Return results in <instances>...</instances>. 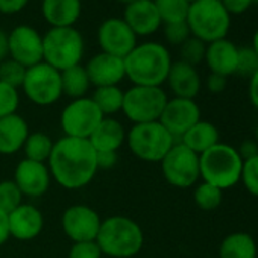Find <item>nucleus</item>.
Wrapping results in <instances>:
<instances>
[{
  "instance_id": "obj_1",
  "label": "nucleus",
  "mask_w": 258,
  "mask_h": 258,
  "mask_svg": "<svg viewBox=\"0 0 258 258\" xmlns=\"http://www.w3.org/2000/svg\"><path fill=\"white\" fill-rule=\"evenodd\" d=\"M47 167L52 179L66 190L87 187L99 172L96 151L90 142L66 136L55 142Z\"/></svg>"
},
{
  "instance_id": "obj_2",
  "label": "nucleus",
  "mask_w": 258,
  "mask_h": 258,
  "mask_svg": "<svg viewBox=\"0 0 258 258\" xmlns=\"http://www.w3.org/2000/svg\"><path fill=\"white\" fill-rule=\"evenodd\" d=\"M123 61L126 78L133 85L145 87H161L173 62L169 49L157 41L137 44Z\"/></svg>"
},
{
  "instance_id": "obj_3",
  "label": "nucleus",
  "mask_w": 258,
  "mask_h": 258,
  "mask_svg": "<svg viewBox=\"0 0 258 258\" xmlns=\"http://www.w3.org/2000/svg\"><path fill=\"white\" fill-rule=\"evenodd\" d=\"M96 243L106 256L133 258L142 250L145 234L134 219L115 214L102 219Z\"/></svg>"
},
{
  "instance_id": "obj_4",
  "label": "nucleus",
  "mask_w": 258,
  "mask_h": 258,
  "mask_svg": "<svg viewBox=\"0 0 258 258\" xmlns=\"http://www.w3.org/2000/svg\"><path fill=\"white\" fill-rule=\"evenodd\" d=\"M243 160L237 148L217 143L199 155L201 179L220 190L232 188L240 182Z\"/></svg>"
},
{
  "instance_id": "obj_5",
  "label": "nucleus",
  "mask_w": 258,
  "mask_h": 258,
  "mask_svg": "<svg viewBox=\"0 0 258 258\" xmlns=\"http://www.w3.org/2000/svg\"><path fill=\"white\" fill-rule=\"evenodd\" d=\"M185 22L191 37L205 44L226 38L231 28V16L220 0H198L191 4Z\"/></svg>"
},
{
  "instance_id": "obj_6",
  "label": "nucleus",
  "mask_w": 258,
  "mask_h": 258,
  "mask_svg": "<svg viewBox=\"0 0 258 258\" xmlns=\"http://www.w3.org/2000/svg\"><path fill=\"white\" fill-rule=\"evenodd\" d=\"M175 143V137L160 121L133 124L126 134L129 151L145 163H161Z\"/></svg>"
},
{
  "instance_id": "obj_7",
  "label": "nucleus",
  "mask_w": 258,
  "mask_h": 258,
  "mask_svg": "<svg viewBox=\"0 0 258 258\" xmlns=\"http://www.w3.org/2000/svg\"><path fill=\"white\" fill-rule=\"evenodd\" d=\"M84 50V38L75 28H50L43 35V62L58 72L79 66Z\"/></svg>"
},
{
  "instance_id": "obj_8",
  "label": "nucleus",
  "mask_w": 258,
  "mask_h": 258,
  "mask_svg": "<svg viewBox=\"0 0 258 258\" xmlns=\"http://www.w3.org/2000/svg\"><path fill=\"white\" fill-rule=\"evenodd\" d=\"M167 100V93L161 87L133 85L123 94L121 112L134 124L160 121Z\"/></svg>"
},
{
  "instance_id": "obj_9",
  "label": "nucleus",
  "mask_w": 258,
  "mask_h": 258,
  "mask_svg": "<svg viewBox=\"0 0 258 258\" xmlns=\"http://www.w3.org/2000/svg\"><path fill=\"white\" fill-rule=\"evenodd\" d=\"M22 90L34 105L50 106L62 97L61 72L46 62L32 66L26 70Z\"/></svg>"
},
{
  "instance_id": "obj_10",
  "label": "nucleus",
  "mask_w": 258,
  "mask_h": 258,
  "mask_svg": "<svg viewBox=\"0 0 258 258\" xmlns=\"http://www.w3.org/2000/svg\"><path fill=\"white\" fill-rule=\"evenodd\" d=\"M103 120V114L96 106L91 97L70 100L59 117L61 129L66 137L88 140L94 129Z\"/></svg>"
},
{
  "instance_id": "obj_11",
  "label": "nucleus",
  "mask_w": 258,
  "mask_h": 258,
  "mask_svg": "<svg viewBox=\"0 0 258 258\" xmlns=\"http://www.w3.org/2000/svg\"><path fill=\"white\" fill-rule=\"evenodd\" d=\"M161 172L164 179L176 188H190L199 179V155L176 142L161 160Z\"/></svg>"
},
{
  "instance_id": "obj_12",
  "label": "nucleus",
  "mask_w": 258,
  "mask_h": 258,
  "mask_svg": "<svg viewBox=\"0 0 258 258\" xmlns=\"http://www.w3.org/2000/svg\"><path fill=\"white\" fill-rule=\"evenodd\" d=\"M102 217L85 204H75L66 208L61 217V226L66 235L73 241H93L97 237Z\"/></svg>"
},
{
  "instance_id": "obj_13",
  "label": "nucleus",
  "mask_w": 258,
  "mask_h": 258,
  "mask_svg": "<svg viewBox=\"0 0 258 258\" xmlns=\"http://www.w3.org/2000/svg\"><path fill=\"white\" fill-rule=\"evenodd\" d=\"M8 56L26 69L43 62V35L28 25L16 26L8 34Z\"/></svg>"
},
{
  "instance_id": "obj_14",
  "label": "nucleus",
  "mask_w": 258,
  "mask_h": 258,
  "mask_svg": "<svg viewBox=\"0 0 258 258\" xmlns=\"http://www.w3.org/2000/svg\"><path fill=\"white\" fill-rule=\"evenodd\" d=\"M97 43L103 53L124 58L139 43L137 35L123 19L111 17L102 22L97 29Z\"/></svg>"
},
{
  "instance_id": "obj_15",
  "label": "nucleus",
  "mask_w": 258,
  "mask_h": 258,
  "mask_svg": "<svg viewBox=\"0 0 258 258\" xmlns=\"http://www.w3.org/2000/svg\"><path fill=\"white\" fill-rule=\"evenodd\" d=\"M201 120V108L195 99L172 97L167 100L160 123L178 142L188 129Z\"/></svg>"
},
{
  "instance_id": "obj_16",
  "label": "nucleus",
  "mask_w": 258,
  "mask_h": 258,
  "mask_svg": "<svg viewBox=\"0 0 258 258\" xmlns=\"http://www.w3.org/2000/svg\"><path fill=\"white\" fill-rule=\"evenodd\" d=\"M13 181L17 184L23 196L35 199L47 193L52 182V175L47 163H38L25 158L16 166Z\"/></svg>"
},
{
  "instance_id": "obj_17",
  "label": "nucleus",
  "mask_w": 258,
  "mask_h": 258,
  "mask_svg": "<svg viewBox=\"0 0 258 258\" xmlns=\"http://www.w3.org/2000/svg\"><path fill=\"white\" fill-rule=\"evenodd\" d=\"M44 228V216L34 205L23 202L8 214L10 237L19 241H31L37 238Z\"/></svg>"
},
{
  "instance_id": "obj_18",
  "label": "nucleus",
  "mask_w": 258,
  "mask_h": 258,
  "mask_svg": "<svg viewBox=\"0 0 258 258\" xmlns=\"http://www.w3.org/2000/svg\"><path fill=\"white\" fill-rule=\"evenodd\" d=\"M88 75V79L93 87H109L118 85L124 78V61L123 58L109 55V53H96L84 66Z\"/></svg>"
},
{
  "instance_id": "obj_19",
  "label": "nucleus",
  "mask_w": 258,
  "mask_h": 258,
  "mask_svg": "<svg viewBox=\"0 0 258 258\" xmlns=\"http://www.w3.org/2000/svg\"><path fill=\"white\" fill-rule=\"evenodd\" d=\"M123 20L137 37L152 35L163 25L154 0H136L126 5Z\"/></svg>"
},
{
  "instance_id": "obj_20",
  "label": "nucleus",
  "mask_w": 258,
  "mask_h": 258,
  "mask_svg": "<svg viewBox=\"0 0 258 258\" xmlns=\"http://www.w3.org/2000/svg\"><path fill=\"white\" fill-rule=\"evenodd\" d=\"M204 62L210 73L222 75L225 78L235 75L238 62V47L228 38H222L207 44Z\"/></svg>"
},
{
  "instance_id": "obj_21",
  "label": "nucleus",
  "mask_w": 258,
  "mask_h": 258,
  "mask_svg": "<svg viewBox=\"0 0 258 258\" xmlns=\"http://www.w3.org/2000/svg\"><path fill=\"white\" fill-rule=\"evenodd\" d=\"M166 82L173 93V97L182 99H195L202 87L201 75L196 67L182 61L172 62Z\"/></svg>"
},
{
  "instance_id": "obj_22",
  "label": "nucleus",
  "mask_w": 258,
  "mask_h": 258,
  "mask_svg": "<svg viewBox=\"0 0 258 258\" xmlns=\"http://www.w3.org/2000/svg\"><path fill=\"white\" fill-rule=\"evenodd\" d=\"M29 136V124L20 114L0 118V155H14L23 149Z\"/></svg>"
},
{
  "instance_id": "obj_23",
  "label": "nucleus",
  "mask_w": 258,
  "mask_h": 258,
  "mask_svg": "<svg viewBox=\"0 0 258 258\" xmlns=\"http://www.w3.org/2000/svg\"><path fill=\"white\" fill-rule=\"evenodd\" d=\"M126 129L121 121L114 117H103L88 142L96 152H118L126 143Z\"/></svg>"
},
{
  "instance_id": "obj_24",
  "label": "nucleus",
  "mask_w": 258,
  "mask_h": 258,
  "mask_svg": "<svg viewBox=\"0 0 258 258\" xmlns=\"http://www.w3.org/2000/svg\"><path fill=\"white\" fill-rule=\"evenodd\" d=\"M82 11L81 0H43L41 14L52 28H73Z\"/></svg>"
},
{
  "instance_id": "obj_25",
  "label": "nucleus",
  "mask_w": 258,
  "mask_h": 258,
  "mask_svg": "<svg viewBox=\"0 0 258 258\" xmlns=\"http://www.w3.org/2000/svg\"><path fill=\"white\" fill-rule=\"evenodd\" d=\"M219 139H220L219 129L214 126V123L201 118L178 142H181L184 146H187L195 154L201 155L205 151H208L210 148H213L214 145H217L220 142Z\"/></svg>"
},
{
  "instance_id": "obj_26",
  "label": "nucleus",
  "mask_w": 258,
  "mask_h": 258,
  "mask_svg": "<svg viewBox=\"0 0 258 258\" xmlns=\"http://www.w3.org/2000/svg\"><path fill=\"white\" fill-rule=\"evenodd\" d=\"M258 249L253 237L247 232L228 234L219 247V258H256Z\"/></svg>"
},
{
  "instance_id": "obj_27",
  "label": "nucleus",
  "mask_w": 258,
  "mask_h": 258,
  "mask_svg": "<svg viewBox=\"0 0 258 258\" xmlns=\"http://www.w3.org/2000/svg\"><path fill=\"white\" fill-rule=\"evenodd\" d=\"M61 85H62V94L73 100V99L85 97L91 87V82L88 79L85 67L79 64L61 72Z\"/></svg>"
},
{
  "instance_id": "obj_28",
  "label": "nucleus",
  "mask_w": 258,
  "mask_h": 258,
  "mask_svg": "<svg viewBox=\"0 0 258 258\" xmlns=\"http://www.w3.org/2000/svg\"><path fill=\"white\" fill-rule=\"evenodd\" d=\"M123 94L124 91L118 85L109 87H97L93 91V102L100 109L103 117H112L114 114L121 111L123 106Z\"/></svg>"
},
{
  "instance_id": "obj_29",
  "label": "nucleus",
  "mask_w": 258,
  "mask_h": 258,
  "mask_svg": "<svg viewBox=\"0 0 258 258\" xmlns=\"http://www.w3.org/2000/svg\"><path fill=\"white\" fill-rule=\"evenodd\" d=\"M53 145L55 142L50 139V136H47L43 131H37V133H29L22 151L25 152V158L28 160L47 163L50 158Z\"/></svg>"
},
{
  "instance_id": "obj_30",
  "label": "nucleus",
  "mask_w": 258,
  "mask_h": 258,
  "mask_svg": "<svg viewBox=\"0 0 258 258\" xmlns=\"http://www.w3.org/2000/svg\"><path fill=\"white\" fill-rule=\"evenodd\" d=\"M154 4L164 25L179 23L187 20L190 5L185 0H154Z\"/></svg>"
},
{
  "instance_id": "obj_31",
  "label": "nucleus",
  "mask_w": 258,
  "mask_h": 258,
  "mask_svg": "<svg viewBox=\"0 0 258 258\" xmlns=\"http://www.w3.org/2000/svg\"><path fill=\"white\" fill-rule=\"evenodd\" d=\"M193 199H195V204L198 205V208H201L202 211H213V210L219 208V205L222 204L223 190L202 181L196 185Z\"/></svg>"
},
{
  "instance_id": "obj_32",
  "label": "nucleus",
  "mask_w": 258,
  "mask_h": 258,
  "mask_svg": "<svg viewBox=\"0 0 258 258\" xmlns=\"http://www.w3.org/2000/svg\"><path fill=\"white\" fill-rule=\"evenodd\" d=\"M23 195L13 179L0 181V213L10 214L23 204Z\"/></svg>"
},
{
  "instance_id": "obj_33",
  "label": "nucleus",
  "mask_w": 258,
  "mask_h": 258,
  "mask_svg": "<svg viewBox=\"0 0 258 258\" xmlns=\"http://www.w3.org/2000/svg\"><path fill=\"white\" fill-rule=\"evenodd\" d=\"M26 67L19 64L17 61L8 58L0 62V82L7 85H11L14 88H22L25 76H26Z\"/></svg>"
},
{
  "instance_id": "obj_34",
  "label": "nucleus",
  "mask_w": 258,
  "mask_h": 258,
  "mask_svg": "<svg viewBox=\"0 0 258 258\" xmlns=\"http://www.w3.org/2000/svg\"><path fill=\"white\" fill-rule=\"evenodd\" d=\"M181 59L182 62H187L193 67L199 66L201 62H204L205 59V50H207V44L195 37H190L185 43H182L181 46Z\"/></svg>"
},
{
  "instance_id": "obj_35",
  "label": "nucleus",
  "mask_w": 258,
  "mask_h": 258,
  "mask_svg": "<svg viewBox=\"0 0 258 258\" xmlns=\"http://www.w3.org/2000/svg\"><path fill=\"white\" fill-rule=\"evenodd\" d=\"M20 105L19 90L0 82V118L16 114Z\"/></svg>"
},
{
  "instance_id": "obj_36",
  "label": "nucleus",
  "mask_w": 258,
  "mask_h": 258,
  "mask_svg": "<svg viewBox=\"0 0 258 258\" xmlns=\"http://www.w3.org/2000/svg\"><path fill=\"white\" fill-rule=\"evenodd\" d=\"M240 182L252 196L258 198V155L243 161Z\"/></svg>"
},
{
  "instance_id": "obj_37",
  "label": "nucleus",
  "mask_w": 258,
  "mask_h": 258,
  "mask_svg": "<svg viewBox=\"0 0 258 258\" xmlns=\"http://www.w3.org/2000/svg\"><path fill=\"white\" fill-rule=\"evenodd\" d=\"M258 70V55L252 47H238V62L235 75L250 78Z\"/></svg>"
},
{
  "instance_id": "obj_38",
  "label": "nucleus",
  "mask_w": 258,
  "mask_h": 258,
  "mask_svg": "<svg viewBox=\"0 0 258 258\" xmlns=\"http://www.w3.org/2000/svg\"><path fill=\"white\" fill-rule=\"evenodd\" d=\"M164 37L169 44L181 46L191 37V34H190L187 22H179V23L164 25Z\"/></svg>"
},
{
  "instance_id": "obj_39",
  "label": "nucleus",
  "mask_w": 258,
  "mask_h": 258,
  "mask_svg": "<svg viewBox=\"0 0 258 258\" xmlns=\"http://www.w3.org/2000/svg\"><path fill=\"white\" fill-rule=\"evenodd\" d=\"M103 253L97 246L96 240L93 241H76L70 246L67 258H102Z\"/></svg>"
},
{
  "instance_id": "obj_40",
  "label": "nucleus",
  "mask_w": 258,
  "mask_h": 258,
  "mask_svg": "<svg viewBox=\"0 0 258 258\" xmlns=\"http://www.w3.org/2000/svg\"><path fill=\"white\" fill-rule=\"evenodd\" d=\"M223 8L229 13V16H238L246 13L250 5L253 4V0H220Z\"/></svg>"
},
{
  "instance_id": "obj_41",
  "label": "nucleus",
  "mask_w": 258,
  "mask_h": 258,
  "mask_svg": "<svg viewBox=\"0 0 258 258\" xmlns=\"http://www.w3.org/2000/svg\"><path fill=\"white\" fill-rule=\"evenodd\" d=\"M31 0H0V14L13 16L26 8Z\"/></svg>"
},
{
  "instance_id": "obj_42",
  "label": "nucleus",
  "mask_w": 258,
  "mask_h": 258,
  "mask_svg": "<svg viewBox=\"0 0 258 258\" xmlns=\"http://www.w3.org/2000/svg\"><path fill=\"white\" fill-rule=\"evenodd\" d=\"M226 84H228V78H225L222 75H216V73H210L207 78V82H205L207 90L213 94H219V93L225 91Z\"/></svg>"
},
{
  "instance_id": "obj_43",
  "label": "nucleus",
  "mask_w": 258,
  "mask_h": 258,
  "mask_svg": "<svg viewBox=\"0 0 258 258\" xmlns=\"http://www.w3.org/2000/svg\"><path fill=\"white\" fill-rule=\"evenodd\" d=\"M96 161L99 170L112 169L118 161V155L117 152H96Z\"/></svg>"
},
{
  "instance_id": "obj_44",
  "label": "nucleus",
  "mask_w": 258,
  "mask_h": 258,
  "mask_svg": "<svg viewBox=\"0 0 258 258\" xmlns=\"http://www.w3.org/2000/svg\"><path fill=\"white\" fill-rule=\"evenodd\" d=\"M237 151H238L241 160L244 161V160H249V158L258 155V145H256L255 140H244V142L237 148Z\"/></svg>"
},
{
  "instance_id": "obj_45",
  "label": "nucleus",
  "mask_w": 258,
  "mask_h": 258,
  "mask_svg": "<svg viewBox=\"0 0 258 258\" xmlns=\"http://www.w3.org/2000/svg\"><path fill=\"white\" fill-rule=\"evenodd\" d=\"M249 100L258 109V70L249 78Z\"/></svg>"
},
{
  "instance_id": "obj_46",
  "label": "nucleus",
  "mask_w": 258,
  "mask_h": 258,
  "mask_svg": "<svg viewBox=\"0 0 258 258\" xmlns=\"http://www.w3.org/2000/svg\"><path fill=\"white\" fill-rule=\"evenodd\" d=\"M10 237V229H8V216L0 213V246H4L8 241Z\"/></svg>"
},
{
  "instance_id": "obj_47",
  "label": "nucleus",
  "mask_w": 258,
  "mask_h": 258,
  "mask_svg": "<svg viewBox=\"0 0 258 258\" xmlns=\"http://www.w3.org/2000/svg\"><path fill=\"white\" fill-rule=\"evenodd\" d=\"M8 56V34L0 29V62Z\"/></svg>"
},
{
  "instance_id": "obj_48",
  "label": "nucleus",
  "mask_w": 258,
  "mask_h": 258,
  "mask_svg": "<svg viewBox=\"0 0 258 258\" xmlns=\"http://www.w3.org/2000/svg\"><path fill=\"white\" fill-rule=\"evenodd\" d=\"M253 50H255V53L258 55V29L255 31V34H253V38H252V46H250Z\"/></svg>"
},
{
  "instance_id": "obj_49",
  "label": "nucleus",
  "mask_w": 258,
  "mask_h": 258,
  "mask_svg": "<svg viewBox=\"0 0 258 258\" xmlns=\"http://www.w3.org/2000/svg\"><path fill=\"white\" fill-rule=\"evenodd\" d=\"M117 2L126 7V5H129V4H133V2H136V0H117Z\"/></svg>"
},
{
  "instance_id": "obj_50",
  "label": "nucleus",
  "mask_w": 258,
  "mask_h": 258,
  "mask_svg": "<svg viewBox=\"0 0 258 258\" xmlns=\"http://www.w3.org/2000/svg\"><path fill=\"white\" fill-rule=\"evenodd\" d=\"M255 142H256V145H258V124H256V127H255Z\"/></svg>"
},
{
  "instance_id": "obj_51",
  "label": "nucleus",
  "mask_w": 258,
  "mask_h": 258,
  "mask_svg": "<svg viewBox=\"0 0 258 258\" xmlns=\"http://www.w3.org/2000/svg\"><path fill=\"white\" fill-rule=\"evenodd\" d=\"M185 2H187L188 5H191V4H195V2H198V0H185Z\"/></svg>"
},
{
  "instance_id": "obj_52",
  "label": "nucleus",
  "mask_w": 258,
  "mask_h": 258,
  "mask_svg": "<svg viewBox=\"0 0 258 258\" xmlns=\"http://www.w3.org/2000/svg\"><path fill=\"white\" fill-rule=\"evenodd\" d=\"M253 2H255V4H258V0H253Z\"/></svg>"
}]
</instances>
